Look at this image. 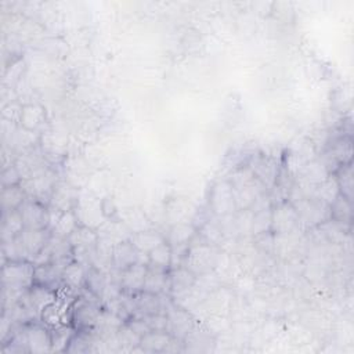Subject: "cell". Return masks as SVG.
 Segmentation results:
<instances>
[{
    "mask_svg": "<svg viewBox=\"0 0 354 354\" xmlns=\"http://www.w3.org/2000/svg\"><path fill=\"white\" fill-rule=\"evenodd\" d=\"M25 333L29 353H51L50 328H47L41 321L26 324Z\"/></svg>",
    "mask_w": 354,
    "mask_h": 354,
    "instance_id": "cell-17",
    "label": "cell"
},
{
    "mask_svg": "<svg viewBox=\"0 0 354 354\" xmlns=\"http://www.w3.org/2000/svg\"><path fill=\"white\" fill-rule=\"evenodd\" d=\"M86 266L77 260H72L62 272V286L71 292H79L84 285Z\"/></svg>",
    "mask_w": 354,
    "mask_h": 354,
    "instance_id": "cell-28",
    "label": "cell"
},
{
    "mask_svg": "<svg viewBox=\"0 0 354 354\" xmlns=\"http://www.w3.org/2000/svg\"><path fill=\"white\" fill-rule=\"evenodd\" d=\"M340 195V189L337 185V181L333 174L326 177L324 181L317 184L313 191V196L318 198L319 201L325 202L326 205H332L333 201Z\"/></svg>",
    "mask_w": 354,
    "mask_h": 354,
    "instance_id": "cell-36",
    "label": "cell"
},
{
    "mask_svg": "<svg viewBox=\"0 0 354 354\" xmlns=\"http://www.w3.org/2000/svg\"><path fill=\"white\" fill-rule=\"evenodd\" d=\"M162 313L167 317V333L176 340L183 342L185 336L195 328V319L187 308L177 304L170 295L160 293Z\"/></svg>",
    "mask_w": 354,
    "mask_h": 354,
    "instance_id": "cell-2",
    "label": "cell"
},
{
    "mask_svg": "<svg viewBox=\"0 0 354 354\" xmlns=\"http://www.w3.org/2000/svg\"><path fill=\"white\" fill-rule=\"evenodd\" d=\"M217 264V250L210 243H198L188 248L183 266L196 277L210 272Z\"/></svg>",
    "mask_w": 354,
    "mask_h": 354,
    "instance_id": "cell-5",
    "label": "cell"
},
{
    "mask_svg": "<svg viewBox=\"0 0 354 354\" xmlns=\"http://www.w3.org/2000/svg\"><path fill=\"white\" fill-rule=\"evenodd\" d=\"M130 241L133 242V245H134L140 252L149 253L153 248H156L158 245H160L162 242H165L166 238H165L160 232L148 228V230H142V231H138V232L131 234Z\"/></svg>",
    "mask_w": 354,
    "mask_h": 354,
    "instance_id": "cell-30",
    "label": "cell"
},
{
    "mask_svg": "<svg viewBox=\"0 0 354 354\" xmlns=\"http://www.w3.org/2000/svg\"><path fill=\"white\" fill-rule=\"evenodd\" d=\"M95 231L100 239L108 241L113 245L122 241H127L131 236V232L126 227V224L123 221H116V220H105Z\"/></svg>",
    "mask_w": 354,
    "mask_h": 354,
    "instance_id": "cell-24",
    "label": "cell"
},
{
    "mask_svg": "<svg viewBox=\"0 0 354 354\" xmlns=\"http://www.w3.org/2000/svg\"><path fill=\"white\" fill-rule=\"evenodd\" d=\"M148 259H149L148 264H153L156 267L170 270L171 268V248H170V245L166 241L162 242L160 245H158L148 253Z\"/></svg>",
    "mask_w": 354,
    "mask_h": 354,
    "instance_id": "cell-38",
    "label": "cell"
},
{
    "mask_svg": "<svg viewBox=\"0 0 354 354\" xmlns=\"http://www.w3.org/2000/svg\"><path fill=\"white\" fill-rule=\"evenodd\" d=\"M195 235H196V228L191 223L177 221L170 227L167 236L165 238H166V242L171 248H174V246H189Z\"/></svg>",
    "mask_w": 354,
    "mask_h": 354,
    "instance_id": "cell-26",
    "label": "cell"
},
{
    "mask_svg": "<svg viewBox=\"0 0 354 354\" xmlns=\"http://www.w3.org/2000/svg\"><path fill=\"white\" fill-rule=\"evenodd\" d=\"M44 155H43V152L40 151V149H37V148H33V147H30V148H28V149H25L18 158H17V160H15V167L18 169V171H19V174H21V178L22 180H26V178H29L30 176H33V174H36L37 171H40V170H43L44 167H47L46 165H44Z\"/></svg>",
    "mask_w": 354,
    "mask_h": 354,
    "instance_id": "cell-18",
    "label": "cell"
},
{
    "mask_svg": "<svg viewBox=\"0 0 354 354\" xmlns=\"http://www.w3.org/2000/svg\"><path fill=\"white\" fill-rule=\"evenodd\" d=\"M162 313L160 295L149 293L141 290L133 295V317L131 318H145L152 314Z\"/></svg>",
    "mask_w": 354,
    "mask_h": 354,
    "instance_id": "cell-20",
    "label": "cell"
},
{
    "mask_svg": "<svg viewBox=\"0 0 354 354\" xmlns=\"http://www.w3.org/2000/svg\"><path fill=\"white\" fill-rule=\"evenodd\" d=\"M266 231H271V207L253 213L250 234L257 235Z\"/></svg>",
    "mask_w": 354,
    "mask_h": 354,
    "instance_id": "cell-41",
    "label": "cell"
},
{
    "mask_svg": "<svg viewBox=\"0 0 354 354\" xmlns=\"http://www.w3.org/2000/svg\"><path fill=\"white\" fill-rule=\"evenodd\" d=\"M177 343L183 342L176 340L166 330H151L141 337L138 348L144 353H169L178 350Z\"/></svg>",
    "mask_w": 354,
    "mask_h": 354,
    "instance_id": "cell-14",
    "label": "cell"
},
{
    "mask_svg": "<svg viewBox=\"0 0 354 354\" xmlns=\"http://www.w3.org/2000/svg\"><path fill=\"white\" fill-rule=\"evenodd\" d=\"M148 264L136 263L127 268H124L120 274V286L122 290L130 295H136L144 290V281L147 274Z\"/></svg>",
    "mask_w": 354,
    "mask_h": 354,
    "instance_id": "cell-21",
    "label": "cell"
},
{
    "mask_svg": "<svg viewBox=\"0 0 354 354\" xmlns=\"http://www.w3.org/2000/svg\"><path fill=\"white\" fill-rule=\"evenodd\" d=\"M333 176L337 181L340 194L343 196H346L347 199L353 201V187H354V183H353V163L348 162V163H344V165L339 166L333 171Z\"/></svg>",
    "mask_w": 354,
    "mask_h": 354,
    "instance_id": "cell-37",
    "label": "cell"
},
{
    "mask_svg": "<svg viewBox=\"0 0 354 354\" xmlns=\"http://www.w3.org/2000/svg\"><path fill=\"white\" fill-rule=\"evenodd\" d=\"M44 119V109L37 104H26L19 109V122L22 129L33 131L41 124Z\"/></svg>",
    "mask_w": 354,
    "mask_h": 354,
    "instance_id": "cell-33",
    "label": "cell"
},
{
    "mask_svg": "<svg viewBox=\"0 0 354 354\" xmlns=\"http://www.w3.org/2000/svg\"><path fill=\"white\" fill-rule=\"evenodd\" d=\"M57 183L58 181H57L55 173L47 166L43 170L37 171L36 174L30 176L29 178L22 180L21 185L29 198H33L48 206L51 194Z\"/></svg>",
    "mask_w": 354,
    "mask_h": 354,
    "instance_id": "cell-6",
    "label": "cell"
},
{
    "mask_svg": "<svg viewBox=\"0 0 354 354\" xmlns=\"http://www.w3.org/2000/svg\"><path fill=\"white\" fill-rule=\"evenodd\" d=\"M144 319H145L149 330H166L167 329V317L165 313L152 314V315L145 317Z\"/></svg>",
    "mask_w": 354,
    "mask_h": 354,
    "instance_id": "cell-44",
    "label": "cell"
},
{
    "mask_svg": "<svg viewBox=\"0 0 354 354\" xmlns=\"http://www.w3.org/2000/svg\"><path fill=\"white\" fill-rule=\"evenodd\" d=\"M297 212L289 201H282L271 207V232L275 235L293 232L299 225Z\"/></svg>",
    "mask_w": 354,
    "mask_h": 354,
    "instance_id": "cell-8",
    "label": "cell"
},
{
    "mask_svg": "<svg viewBox=\"0 0 354 354\" xmlns=\"http://www.w3.org/2000/svg\"><path fill=\"white\" fill-rule=\"evenodd\" d=\"M144 290L155 295H160V293L169 295V290H170L169 270L156 267L153 264H148L145 281H144Z\"/></svg>",
    "mask_w": 354,
    "mask_h": 354,
    "instance_id": "cell-22",
    "label": "cell"
},
{
    "mask_svg": "<svg viewBox=\"0 0 354 354\" xmlns=\"http://www.w3.org/2000/svg\"><path fill=\"white\" fill-rule=\"evenodd\" d=\"M25 228L24 220L21 216L19 209L10 210V212H3V218H1V242L10 241L19 235L22 230Z\"/></svg>",
    "mask_w": 354,
    "mask_h": 354,
    "instance_id": "cell-29",
    "label": "cell"
},
{
    "mask_svg": "<svg viewBox=\"0 0 354 354\" xmlns=\"http://www.w3.org/2000/svg\"><path fill=\"white\" fill-rule=\"evenodd\" d=\"M329 176H330L329 170L319 159H311L297 173L296 183L307 187H315Z\"/></svg>",
    "mask_w": 354,
    "mask_h": 354,
    "instance_id": "cell-23",
    "label": "cell"
},
{
    "mask_svg": "<svg viewBox=\"0 0 354 354\" xmlns=\"http://www.w3.org/2000/svg\"><path fill=\"white\" fill-rule=\"evenodd\" d=\"M3 288L12 290H28L35 285V266L29 260H7L1 271Z\"/></svg>",
    "mask_w": 354,
    "mask_h": 354,
    "instance_id": "cell-3",
    "label": "cell"
},
{
    "mask_svg": "<svg viewBox=\"0 0 354 354\" xmlns=\"http://www.w3.org/2000/svg\"><path fill=\"white\" fill-rule=\"evenodd\" d=\"M75 213L77 216L79 224L97 230L105 220L106 216L104 213L102 205L95 199H83L79 198L77 205L75 207Z\"/></svg>",
    "mask_w": 354,
    "mask_h": 354,
    "instance_id": "cell-13",
    "label": "cell"
},
{
    "mask_svg": "<svg viewBox=\"0 0 354 354\" xmlns=\"http://www.w3.org/2000/svg\"><path fill=\"white\" fill-rule=\"evenodd\" d=\"M196 275L184 266L173 267L169 270V281H170V290L169 295L173 300L181 299L188 295V292L196 283Z\"/></svg>",
    "mask_w": 354,
    "mask_h": 354,
    "instance_id": "cell-15",
    "label": "cell"
},
{
    "mask_svg": "<svg viewBox=\"0 0 354 354\" xmlns=\"http://www.w3.org/2000/svg\"><path fill=\"white\" fill-rule=\"evenodd\" d=\"M253 241L256 246L263 252H272L275 248V235L271 231L253 235Z\"/></svg>",
    "mask_w": 354,
    "mask_h": 354,
    "instance_id": "cell-42",
    "label": "cell"
},
{
    "mask_svg": "<svg viewBox=\"0 0 354 354\" xmlns=\"http://www.w3.org/2000/svg\"><path fill=\"white\" fill-rule=\"evenodd\" d=\"M19 212H21L25 228H30V230L48 228L50 214H48L47 205L28 196L25 202L21 205Z\"/></svg>",
    "mask_w": 354,
    "mask_h": 354,
    "instance_id": "cell-11",
    "label": "cell"
},
{
    "mask_svg": "<svg viewBox=\"0 0 354 354\" xmlns=\"http://www.w3.org/2000/svg\"><path fill=\"white\" fill-rule=\"evenodd\" d=\"M77 201H79V195L76 188L65 181H58L51 194L48 206L59 212H68V210H75Z\"/></svg>",
    "mask_w": 354,
    "mask_h": 354,
    "instance_id": "cell-19",
    "label": "cell"
},
{
    "mask_svg": "<svg viewBox=\"0 0 354 354\" xmlns=\"http://www.w3.org/2000/svg\"><path fill=\"white\" fill-rule=\"evenodd\" d=\"M209 207L216 217H228L236 212L232 187L228 180H218L209 194Z\"/></svg>",
    "mask_w": 354,
    "mask_h": 354,
    "instance_id": "cell-7",
    "label": "cell"
},
{
    "mask_svg": "<svg viewBox=\"0 0 354 354\" xmlns=\"http://www.w3.org/2000/svg\"><path fill=\"white\" fill-rule=\"evenodd\" d=\"M351 138L350 137H337L335 138L326 148V151L322 153L321 156V162L326 166V169L329 170L330 174H333V171L344 165L351 162Z\"/></svg>",
    "mask_w": 354,
    "mask_h": 354,
    "instance_id": "cell-9",
    "label": "cell"
},
{
    "mask_svg": "<svg viewBox=\"0 0 354 354\" xmlns=\"http://www.w3.org/2000/svg\"><path fill=\"white\" fill-rule=\"evenodd\" d=\"M25 296H26L28 301L30 303V306L41 317L43 310L57 299V290H54V289H51L48 286H43V285L35 283L30 289L26 290Z\"/></svg>",
    "mask_w": 354,
    "mask_h": 354,
    "instance_id": "cell-27",
    "label": "cell"
},
{
    "mask_svg": "<svg viewBox=\"0 0 354 354\" xmlns=\"http://www.w3.org/2000/svg\"><path fill=\"white\" fill-rule=\"evenodd\" d=\"M77 225H79V220L75 210H68V212L59 213L58 216L57 214H54V217L51 216L48 223V230L54 235L68 238L76 230Z\"/></svg>",
    "mask_w": 354,
    "mask_h": 354,
    "instance_id": "cell-25",
    "label": "cell"
},
{
    "mask_svg": "<svg viewBox=\"0 0 354 354\" xmlns=\"http://www.w3.org/2000/svg\"><path fill=\"white\" fill-rule=\"evenodd\" d=\"M118 343L122 350H136L140 346L141 337L124 322L116 332Z\"/></svg>",
    "mask_w": 354,
    "mask_h": 354,
    "instance_id": "cell-40",
    "label": "cell"
},
{
    "mask_svg": "<svg viewBox=\"0 0 354 354\" xmlns=\"http://www.w3.org/2000/svg\"><path fill=\"white\" fill-rule=\"evenodd\" d=\"M213 343V339L206 330H198L196 326L185 336L183 340V344L185 346V350H192V347L196 344L194 351H205L207 350V346Z\"/></svg>",
    "mask_w": 354,
    "mask_h": 354,
    "instance_id": "cell-39",
    "label": "cell"
},
{
    "mask_svg": "<svg viewBox=\"0 0 354 354\" xmlns=\"http://www.w3.org/2000/svg\"><path fill=\"white\" fill-rule=\"evenodd\" d=\"M26 198H28V195H26V192H25V189L22 188L21 184L3 187V192H1V209H3V212H10V210L19 209Z\"/></svg>",
    "mask_w": 354,
    "mask_h": 354,
    "instance_id": "cell-34",
    "label": "cell"
},
{
    "mask_svg": "<svg viewBox=\"0 0 354 354\" xmlns=\"http://www.w3.org/2000/svg\"><path fill=\"white\" fill-rule=\"evenodd\" d=\"M246 165L267 189H271L277 184L279 178V166L272 158L263 153L252 155Z\"/></svg>",
    "mask_w": 354,
    "mask_h": 354,
    "instance_id": "cell-10",
    "label": "cell"
},
{
    "mask_svg": "<svg viewBox=\"0 0 354 354\" xmlns=\"http://www.w3.org/2000/svg\"><path fill=\"white\" fill-rule=\"evenodd\" d=\"M136 263H142L148 264V253L140 252L130 239L122 241L113 246L112 252V264L115 268L119 271H123L124 268L136 264Z\"/></svg>",
    "mask_w": 354,
    "mask_h": 354,
    "instance_id": "cell-12",
    "label": "cell"
},
{
    "mask_svg": "<svg viewBox=\"0 0 354 354\" xmlns=\"http://www.w3.org/2000/svg\"><path fill=\"white\" fill-rule=\"evenodd\" d=\"M292 203V202H290ZM299 216V223L314 228L330 218V206L315 196H303L293 202Z\"/></svg>",
    "mask_w": 354,
    "mask_h": 354,
    "instance_id": "cell-4",
    "label": "cell"
},
{
    "mask_svg": "<svg viewBox=\"0 0 354 354\" xmlns=\"http://www.w3.org/2000/svg\"><path fill=\"white\" fill-rule=\"evenodd\" d=\"M21 181H22V178H21V174H19L18 169L15 167V165H10L3 170V173H1L3 187L17 185V184H21Z\"/></svg>",
    "mask_w": 354,
    "mask_h": 354,
    "instance_id": "cell-43",
    "label": "cell"
},
{
    "mask_svg": "<svg viewBox=\"0 0 354 354\" xmlns=\"http://www.w3.org/2000/svg\"><path fill=\"white\" fill-rule=\"evenodd\" d=\"M232 187L236 210H246L267 192V188L254 177L248 165L234 169L227 178Z\"/></svg>",
    "mask_w": 354,
    "mask_h": 354,
    "instance_id": "cell-1",
    "label": "cell"
},
{
    "mask_svg": "<svg viewBox=\"0 0 354 354\" xmlns=\"http://www.w3.org/2000/svg\"><path fill=\"white\" fill-rule=\"evenodd\" d=\"M330 218L350 227L353 220V201L340 194L330 205Z\"/></svg>",
    "mask_w": 354,
    "mask_h": 354,
    "instance_id": "cell-35",
    "label": "cell"
},
{
    "mask_svg": "<svg viewBox=\"0 0 354 354\" xmlns=\"http://www.w3.org/2000/svg\"><path fill=\"white\" fill-rule=\"evenodd\" d=\"M108 283V275L104 270L90 264L86 267V277H84V288L91 290L94 295H97L101 300L104 296V292L106 289Z\"/></svg>",
    "mask_w": 354,
    "mask_h": 354,
    "instance_id": "cell-31",
    "label": "cell"
},
{
    "mask_svg": "<svg viewBox=\"0 0 354 354\" xmlns=\"http://www.w3.org/2000/svg\"><path fill=\"white\" fill-rule=\"evenodd\" d=\"M75 333H76V329L72 324L51 328L50 329L51 351H57V353L66 351V348H68L72 337L75 336Z\"/></svg>",
    "mask_w": 354,
    "mask_h": 354,
    "instance_id": "cell-32",
    "label": "cell"
},
{
    "mask_svg": "<svg viewBox=\"0 0 354 354\" xmlns=\"http://www.w3.org/2000/svg\"><path fill=\"white\" fill-rule=\"evenodd\" d=\"M50 236H51V231L48 228H44V230L24 228L22 232L15 238L18 239L26 260L32 261V259L46 246Z\"/></svg>",
    "mask_w": 354,
    "mask_h": 354,
    "instance_id": "cell-16",
    "label": "cell"
}]
</instances>
